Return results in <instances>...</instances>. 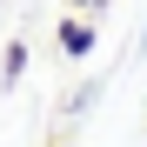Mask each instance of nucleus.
<instances>
[{
    "label": "nucleus",
    "mask_w": 147,
    "mask_h": 147,
    "mask_svg": "<svg viewBox=\"0 0 147 147\" xmlns=\"http://www.w3.org/2000/svg\"><path fill=\"white\" fill-rule=\"evenodd\" d=\"M60 54H67V60H87V54H94V20H87V13L60 20Z\"/></svg>",
    "instance_id": "1"
},
{
    "label": "nucleus",
    "mask_w": 147,
    "mask_h": 147,
    "mask_svg": "<svg viewBox=\"0 0 147 147\" xmlns=\"http://www.w3.org/2000/svg\"><path fill=\"white\" fill-rule=\"evenodd\" d=\"M0 74H7V80H20V74H27V47H20V40L0 54Z\"/></svg>",
    "instance_id": "2"
},
{
    "label": "nucleus",
    "mask_w": 147,
    "mask_h": 147,
    "mask_svg": "<svg viewBox=\"0 0 147 147\" xmlns=\"http://www.w3.org/2000/svg\"><path fill=\"white\" fill-rule=\"evenodd\" d=\"M74 7H107V0H74Z\"/></svg>",
    "instance_id": "3"
},
{
    "label": "nucleus",
    "mask_w": 147,
    "mask_h": 147,
    "mask_svg": "<svg viewBox=\"0 0 147 147\" xmlns=\"http://www.w3.org/2000/svg\"><path fill=\"white\" fill-rule=\"evenodd\" d=\"M54 147H74V140H54Z\"/></svg>",
    "instance_id": "4"
}]
</instances>
